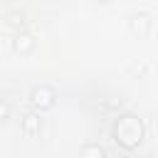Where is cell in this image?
Returning a JSON list of instances; mask_svg holds the SVG:
<instances>
[{
    "instance_id": "cell-1",
    "label": "cell",
    "mask_w": 158,
    "mask_h": 158,
    "mask_svg": "<svg viewBox=\"0 0 158 158\" xmlns=\"http://www.w3.org/2000/svg\"><path fill=\"white\" fill-rule=\"evenodd\" d=\"M143 133H146V128H143V121H141L138 116L126 114V116H121V118L114 123V138H116V143H121L123 148H136V146L143 141Z\"/></svg>"
},
{
    "instance_id": "cell-4",
    "label": "cell",
    "mask_w": 158,
    "mask_h": 158,
    "mask_svg": "<svg viewBox=\"0 0 158 158\" xmlns=\"http://www.w3.org/2000/svg\"><path fill=\"white\" fill-rule=\"evenodd\" d=\"M12 47H15L17 52H30V49L35 47V40H32V35H30V32L20 30V32L15 35V40H12Z\"/></svg>"
},
{
    "instance_id": "cell-5",
    "label": "cell",
    "mask_w": 158,
    "mask_h": 158,
    "mask_svg": "<svg viewBox=\"0 0 158 158\" xmlns=\"http://www.w3.org/2000/svg\"><path fill=\"white\" fill-rule=\"evenodd\" d=\"M40 128H42V118L37 114H25L22 116V131L25 133L35 136V133H40Z\"/></svg>"
},
{
    "instance_id": "cell-2",
    "label": "cell",
    "mask_w": 158,
    "mask_h": 158,
    "mask_svg": "<svg viewBox=\"0 0 158 158\" xmlns=\"http://www.w3.org/2000/svg\"><path fill=\"white\" fill-rule=\"evenodd\" d=\"M54 99H57L54 89H52V86H44V84L35 86V89L30 91V101H32V106H37V109H52V106H54Z\"/></svg>"
},
{
    "instance_id": "cell-3",
    "label": "cell",
    "mask_w": 158,
    "mask_h": 158,
    "mask_svg": "<svg viewBox=\"0 0 158 158\" xmlns=\"http://www.w3.org/2000/svg\"><path fill=\"white\" fill-rule=\"evenodd\" d=\"M151 27V15L148 12H133L131 15V30L138 32V35H146Z\"/></svg>"
},
{
    "instance_id": "cell-6",
    "label": "cell",
    "mask_w": 158,
    "mask_h": 158,
    "mask_svg": "<svg viewBox=\"0 0 158 158\" xmlns=\"http://www.w3.org/2000/svg\"><path fill=\"white\" fill-rule=\"evenodd\" d=\"M81 158H106V153L99 143H86L81 148Z\"/></svg>"
}]
</instances>
